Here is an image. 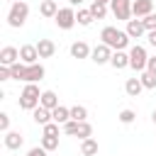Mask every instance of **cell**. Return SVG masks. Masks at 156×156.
<instances>
[{
    "instance_id": "cell-1",
    "label": "cell",
    "mask_w": 156,
    "mask_h": 156,
    "mask_svg": "<svg viewBox=\"0 0 156 156\" xmlns=\"http://www.w3.org/2000/svg\"><path fill=\"white\" fill-rule=\"evenodd\" d=\"M100 41L107 44L112 51H122V49L129 46V34H127L124 29H117V27H102Z\"/></svg>"
},
{
    "instance_id": "cell-2",
    "label": "cell",
    "mask_w": 156,
    "mask_h": 156,
    "mask_svg": "<svg viewBox=\"0 0 156 156\" xmlns=\"http://www.w3.org/2000/svg\"><path fill=\"white\" fill-rule=\"evenodd\" d=\"M39 102H41V90H39V85L37 83H27L24 88H22V93H20V110H34V107H39Z\"/></svg>"
},
{
    "instance_id": "cell-3",
    "label": "cell",
    "mask_w": 156,
    "mask_h": 156,
    "mask_svg": "<svg viewBox=\"0 0 156 156\" xmlns=\"http://www.w3.org/2000/svg\"><path fill=\"white\" fill-rule=\"evenodd\" d=\"M27 17H29V5L24 0H17V2L10 5V10H7V24L10 27H15V29L22 27L27 22Z\"/></svg>"
},
{
    "instance_id": "cell-4",
    "label": "cell",
    "mask_w": 156,
    "mask_h": 156,
    "mask_svg": "<svg viewBox=\"0 0 156 156\" xmlns=\"http://www.w3.org/2000/svg\"><path fill=\"white\" fill-rule=\"evenodd\" d=\"M146 61H149V54H146V49L141 44L129 46V68L141 73V71H146Z\"/></svg>"
},
{
    "instance_id": "cell-5",
    "label": "cell",
    "mask_w": 156,
    "mask_h": 156,
    "mask_svg": "<svg viewBox=\"0 0 156 156\" xmlns=\"http://www.w3.org/2000/svg\"><path fill=\"white\" fill-rule=\"evenodd\" d=\"M54 22H56L58 29H73V27L78 24V20H76V10H73L71 5H68V7H58Z\"/></svg>"
},
{
    "instance_id": "cell-6",
    "label": "cell",
    "mask_w": 156,
    "mask_h": 156,
    "mask_svg": "<svg viewBox=\"0 0 156 156\" xmlns=\"http://www.w3.org/2000/svg\"><path fill=\"white\" fill-rule=\"evenodd\" d=\"M110 10L117 20L122 22H129L134 15H132V0H110Z\"/></svg>"
},
{
    "instance_id": "cell-7",
    "label": "cell",
    "mask_w": 156,
    "mask_h": 156,
    "mask_svg": "<svg viewBox=\"0 0 156 156\" xmlns=\"http://www.w3.org/2000/svg\"><path fill=\"white\" fill-rule=\"evenodd\" d=\"M110 58H112V49L107 46V44H98V46H93V54H90V61L93 63H98V66H102V63H110Z\"/></svg>"
},
{
    "instance_id": "cell-8",
    "label": "cell",
    "mask_w": 156,
    "mask_h": 156,
    "mask_svg": "<svg viewBox=\"0 0 156 156\" xmlns=\"http://www.w3.org/2000/svg\"><path fill=\"white\" fill-rule=\"evenodd\" d=\"M124 32L129 34V39H141V37H146V27H144L141 17L129 20V22H127V27H124Z\"/></svg>"
},
{
    "instance_id": "cell-9",
    "label": "cell",
    "mask_w": 156,
    "mask_h": 156,
    "mask_svg": "<svg viewBox=\"0 0 156 156\" xmlns=\"http://www.w3.org/2000/svg\"><path fill=\"white\" fill-rule=\"evenodd\" d=\"M154 12V0H132V15L134 17H146Z\"/></svg>"
},
{
    "instance_id": "cell-10",
    "label": "cell",
    "mask_w": 156,
    "mask_h": 156,
    "mask_svg": "<svg viewBox=\"0 0 156 156\" xmlns=\"http://www.w3.org/2000/svg\"><path fill=\"white\" fill-rule=\"evenodd\" d=\"M20 61H24V63H37V61H39L37 44H22V46H20Z\"/></svg>"
},
{
    "instance_id": "cell-11",
    "label": "cell",
    "mask_w": 156,
    "mask_h": 156,
    "mask_svg": "<svg viewBox=\"0 0 156 156\" xmlns=\"http://www.w3.org/2000/svg\"><path fill=\"white\" fill-rule=\"evenodd\" d=\"M110 66L115 68V71H124V68H129V51H112V58H110Z\"/></svg>"
},
{
    "instance_id": "cell-12",
    "label": "cell",
    "mask_w": 156,
    "mask_h": 156,
    "mask_svg": "<svg viewBox=\"0 0 156 156\" xmlns=\"http://www.w3.org/2000/svg\"><path fill=\"white\" fill-rule=\"evenodd\" d=\"M20 61V49H15V46H2V51H0V66H12V63H17Z\"/></svg>"
},
{
    "instance_id": "cell-13",
    "label": "cell",
    "mask_w": 156,
    "mask_h": 156,
    "mask_svg": "<svg viewBox=\"0 0 156 156\" xmlns=\"http://www.w3.org/2000/svg\"><path fill=\"white\" fill-rule=\"evenodd\" d=\"M90 54H93V49L88 46V41H73L71 44V56L73 58H90Z\"/></svg>"
},
{
    "instance_id": "cell-14",
    "label": "cell",
    "mask_w": 156,
    "mask_h": 156,
    "mask_svg": "<svg viewBox=\"0 0 156 156\" xmlns=\"http://www.w3.org/2000/svg\"><path fill=\"white\" fill-rule=\"evenodd\" d=\"M22 144H24V136H22V132H15V129L5 132V149L15 151V149H20Z\"/></svg>"
},
{
    "instance_id": "cell-15",
    "label": "cell",
    "mask_w": 156,
    "mask_h": 156,
    "mask_svg": "<svg viewBox=\"0 0 156 156\" xmlns=\"http://www.w3.org/2000/svg\"><path fill=\"white\" fill-rule=\"evenodd\" d=\"M37 51H39V58H51L56 54V44L51 39H39L37 41Z\"/></svg>"
},
{
    "instance_id": "cell-16",
    "label": "cell",
    "mask_w": 156,
    "mask_h": 156,
    "mask_svg": "<svg viewBox=\"0 0 156 156\" xmlns=\"http://www.w3.org/2000/svg\"><path fill=\"white\" fill-rule=\"evenodd\" d=\"M32 119H34L37 124H41V127H44V124H49V122H54V117H51V110H49V107H41V105L32 110Z\"/></svg>"
},
{
    "instance_id": "cell-17",
    "label": "cell",
    "mask_w": 156,
    "mask_h": 156,
    "mask_svg": "<svg viewBox=\"0 0 156 156\" xmlns=\"http://www.w3.org/2000/svg\"><path fill=\"white\" fill-rule=\"evenodd\" d=\"M141 90H144L141 78H127V83H124V93H127L129 98H139Z\"/></svg>"
},
{
    "instance_id": "cell-18",
    "label": "cell",
    "mask_w": 156,
    "mask_h": 156,
    "mask_svg": "<svg viewBox=\"0 0 156 156\" xmlns=\"http://www.w3.org/2000/svg\"><path fill=\"white\" fill-rule=\"evenodd\" d=\"M39 12H41V17L54 20V17H56V12H58V2H56V0H41Z\"/></svg>"
},
{
    "instance_id": "cell-19",
    "label": "cell",
    "mask_w": 156,
    "mask_h": 156,
    "mask_svg": "<svg viewBox=\"0 0 156 156\" xmlns=\"http://www.w3.org/2000/svg\"><path fill=\"white\" fill-rule=\"evenodd\" d=\"M98 141L93 139V136H88V139H80V156H95L98 154Z\"/></svg>"
},
{
    "instance_id": "cell-20",
    "label": "cell",
    "mask_w": 156,
    "mask_h": 156,
    "mask_svg": "<svg viewBox=\"0 0 156 156\" xmlns=\"http://www.w3.org/2000/svg\"><path fill=\"white\" fill-rule=\"evenodd\" d=\"M76 20H78V24H80V27H90V24L95 22V17H93L90 7H78V12H76Z\"/></svg>"
},
{
    "instance_id": "cell-21",
    "label": "cell",
    "mask_w": 156,
    "mask_h": 156,
    "mask_svg": "<svg viewBox=\"0 0 156 156\" xmlns=\"http://www.w3.org/2000/svg\"><path fill=\"white\" fill-rule=\"evenodd\" d=\"M39 105L54 110V107H58V95H56L54 90H41V102H39Z\"/></svg>"
},
{
    "instance_id": "cell-22",
    "label": "cell",
    "mask_w": 156,
    "mask_h": 156,
    "mask_svg": "<svg viewBox=\"0 0 156 156\" xmlns=\"http://www.w3.org/2000/svg\"><path fill=\"white\" fill-rule=\"evenodd\" d=\"M51 117H54V122H58V124H66V122L71 119V107H63V105H58V107H54V110H51Z\"/></svg>"
},
{
    "instance_id": "cell-23",
    "label": "cell",
    "mask_w": 156,
    "mask_h": 156,
    "mask_svg": "<svg viewBox=\"0 0 156 156\" xmlns=\"http://www.w3.org/2000/svg\"><path fill=\"white\" fill-rule=\"evenodd\" d=\"M90 12H93V17L95 20H105L107 17V2H90Z\"/></svg>"
},
{
    "instance_id": "cell-24",
    "label": "cell",
    "mask_w": 156,
    "mask_h": 156,
    "mask_svg": "<svg viewBox=\"0 0 156 156\" xmlns=\"http://www.w3.org/2000/svg\"><path fill=\"white\" fill-rule=\"evenodd\" d=\"M71 119L85 122V119H88V107H85V105H73V107H71Z\"/></svg>"
},
{
    "instance_id": "cell-25",
    "label": "cell",
    "mask_w": 156,
    "mask_h": 156,
    "mask_svg": "<svg viewBox=\"0 0 156 156\" xmlns=\"http://www.w3.org/2000/svg\"><path fill=\"white\" fill-rule=\"evenodd\" d=\"M139 78H141V83H144L146 90H156V73H151V71H141Z\"/></svg>"
},
{
    "instance_id": "cell-26",
    "label": "cell",
    "mask_w": 156,
    "mask_h": 156,
    "mask_svg": "<svg viewBox=\"0 0 156 156\" xmlns=\"http://www.w3.org/2000/svg\"><path fill=\"white\" fill-rule=\"evenodd\" d=\"M76 136L78 139H88V136H93V124L85 119V122H78V132H76Z\"/></svg>"
},
{
    "instance_id": "cell-27",
    "label": "cell",
    "mask_w": 156,
    "mask_h": 156,
    "mask_svg": "<svg viewBox=\"0 0 156 156\" xmlns=\"http://www.w3.org/2000/svg\"><path fill=\"white\" fill-rule=\"evenodd\" d=\"M41 129H44L46 136H58V132H63V124H58V122H49V124H44Z\"/></svg>"
},
{
    "instance_id": "cell-28",
    "label": "cell",
    "mask_w": 156,
    "mask_h": 156,
    "mask_svg": "<svg viewBox=\"0 0 156 156\" xmlns=\"http://www.w3.org/2000/svg\"><path fill=\"white\" fill-rule=\"evenodd\" d=\"M41 146H44L46 151H56V149H58V136H46V134H41Z\"/></svg>"
},
{
    "instance_id": "cell-29",
    "label": "cell",
    "mask_w": 156,
    "mask_h": 156,
    "mask_svg": "<svg viewBox=\"0 0 156 156\" xmlns=\"http://www.w3.org/2000/svg\"><path fill=\"white\" fill-rule=\"evenodd\" d=\"M117 119H119V122H122V124H132V122H134V119H136V112H134V110H129V107H127V110H122V112H119V115H117Z\"/></svg>"
},
{
    "instance_id": "cell-30",
    "label": "cell",
    "mask_w": 156,
    "mask_h": 156,
    "mask_svg": "<svg viewBox=\"0 0 156 156\" xmlns=\"http://www.w3.org/2000/svg\"><path fill=\"white\" fill-rule=\"evenodd\" d=\"M76 132H78V122H76V119H68V122L63 124V134H68V136H76Z\"/></svg>"
},
{
    "instance_id": "cell-31",
    "label": "cell",
    "mask_w": 156,
    "mask_h": 156,
    "mask_svg": "<svg viewBox=\"0 0 156 156\" xmlns=\"http://www.w3.org/2000/svg\"><path fill=\"white\" fill-rule=\"evenodd\" d=\"M141 22H144V27H146V32H149V29H156V12H151V15H146V17H141Z\"/></svg>"
},
{
    "instance_id": "cell-32",
    "label": "cell",
    "mask_w": 156,
    "mask_h": 156,
    "mask_svg": "<svg viewBox=\"0 0 156 156\" xmlns=\"http://www.w3.org/2000/svg\"><path fill=\"white\" fill-rule=\"evenodd\" d=\"M0 129H2V134L10 132V115L7 112H0Z\"/></svg>"
},
{
    "instance_id": "cell-33",
    "label": "cell",
    "mask_w": 156,
    "mask_h": 156,
    "mask_svg": "<svg viewBox=\"0 0 156 156\" xmlns=\"http://www.w3.org/2000/svg\"><path fill=\"white\" fill-rule=\"evenodd\" d=\"M46 154H49V151H46V149H44V146L39 144V146H34V149H29V151H27L24 156H46Z\"/></svg>"
},
{
    "instance_id": "cell-34",
    "label": "cell",
    "mask_w": 156,
    "mask_h": 156,
    "mask_svg": "<svg viewBox=\"0 0 156 156\" xmlns=\"http://www.w3.org/2000/svg\"><path fill=\"white\" fill-rule=\"evenodd\" d=\"M0 80H12V71H10V66H0Z\"/></svg>"
},
{
    "instance_id": "cell-35",
    "label": "cell",
    "mask_w": 156,
    "mask_h": 156,
    "mask_svg": "<svg viewBox=\"0 0 156 156\" xmlns=\"http://www.w3.org/2000/svg\"><path fill=\"white\" fill-rule=\"evenodd\" d=\"M146 71L156 73V56H149V61H146Z\"/></svg>"
},
{
    "instance_id": "cell-36",
    "label": "cell",
    "mask_w": 156,
    "mask_h": 156,
    "mask_svg": "<svg viewBox=\"0 0 156 156\" xmlns=\"http://www.w3.org/2000/svg\"><path fill=\"white\" fill-rule=\"evenodd\" d=\"M146 41H149L151 46H156V29H149V32H146Z\"/></svg>"
},
{
    "instance_id": "cell-37",
    "label": "cell",
    "mask_w": 156,
    "mask_h": 156,
    "mask_svg": "<svg viewBox=\"0 0 156 156\" xmlns=\"http://www.w3.org/2000/svg\"><path fill=\"white\" fill-rule=\"evenodd\" d=\"M68 2H71V7H78V5H80V2H85V0H68Z\"/></svg>"
},
{
    "instance_id": "cell-38",
    "label": "cell",
    "mask_w": 156,
    "mask_h": 156,
    "mask_svg": "<svg viewBox=\"0 0 156 156\" xmlns=\"http://www.w3.org/2000/svg\"><path fill=\"white\" fill-rule=\"evenodd\" d=\"M151 122H154V124H156V110H154V112H151Z\"/></svg>"
},
{
    "instance_id": "cell-39",
    "label": "cell",
    "mask_w": 156,
    "mask_h": 156,
    "mask_svg": "<svg viewBox=\"0 0 156 156\" xmlns=\"http://www.w3.org/2000/svg\"><path fill=\"white\" fill-rule=\"evenodd\" d=\"M95 2H110V0H95Z\"/></svg>"
},
{
    "instance_id": "cell-40",
    "label": "cell",
    "mask_w": 156,
    "mask_h": 156,
    "mask_svg": "<svg viewBox=\"0 0 156 156\" xmlns=\"http://www.w3.org/2000/svg\"><path fill=\"white\" fill-rule=\"evenodd\" d=\"M10 2H17V0H10Z\"/></svg>"
},
{
    "instance_id": "cell-41",
    "label": "cell",
    "mask_w": 156,
    "mask_h": 156,
    "mask_svg": "<svg viewBox=\"0 0 156 156\" xmlns=\"http://www.w3.org/2000/svg\"><path fill=\"white\" fill-rule=\"evenodd\" d=\"M56 2H58V0H56Z\"/></svg>"
}]
</instances>
